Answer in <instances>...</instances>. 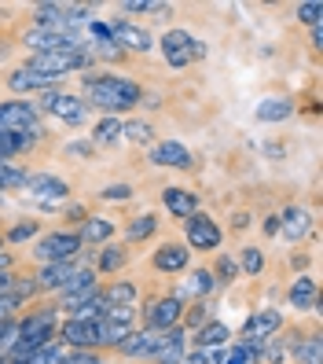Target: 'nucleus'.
<instances>
[{
	"mask_svg": "<svg viewBox=\"0 0 323 364\" xmlns=\"http://www.w3.org/2000/svg\"><path fill=\"white\" fill-rule=\"evenodd\" d=\"M81 100L89 111H99L103 118H121L143 103V85L114 70H89L81 74Z\"/></svg>",
	"mask_w": 323,
	"mask_h": 364,
	"instance_id": "1",
	"label": "nucleus"
},
{
	"mask_svg": "<svg viewBox=\"0 0 323 364\" xmlns=\"http://www.w3.org/2000/svg\"><path fill=\"white\" fill-rule=\"evenodd\" d=\"M33 107H37L40 114H48V118H59L62 125H74V129L89 122V107H84V100L74 96V92H67V89H48V92H40Z\"/></svg>",
	"mask_w": 323,
	"mask_h": 364,
	"instance_id": "2",
	"label": "nucleus"
},
{
	"mask_svg": "<svg viewBox=\"0 0 323 364\" xmlns=\"http://www.w3.org/2000/svg\"><path fill=\"white\" fill-rule=\"evenodd\" d=\"M81 250L84 247H81L77 228H55V232H48V235H40V240H37L33 258L40 265H48V262H74Z\"/></svg>",
	"mask_w": 323,
	"mask_h": 364,
	"instance_id": "3",
	"label": "nucleus"
},
{
	"mask_svg": "<svg viewBox=\"0 0 323 364\" xmlns=\"http://www.w3.org/2000/svg\"><path fill=\"white\" fill-rule=\"evenodd\" d=\"M184 298L177 294H165V298H147L143 302V328L147 331H169V328H180V316H184Z\"/></svg>",
	"mask_w": 323,
	"mask_h": 364,
	"instance_id": "4",
	"label": "nucleus"
},
{
	"mask_svg": "<svg viewBox=\"0 0 323 364\" xmlns=\"http://www.w3.org/2000/svg\"><path fill=\"white\" fill-rule=\"evenodd\" d=\"M96 291H99V272H96L92 265H84V269L77 265V269L70 272V280L62 284V291L55 294V298H59V309H70V313H74L81 302H89Z\"/></svg>",
	"mask_w": 323,
	"mask_h": 364,
	"instance_id": "5",
	"label": "nucleus"
},
{
	"mask_svg": "<svg viewBox=\"0 0 323 364\" xmlns=\"http://www.w3.org/2000/svg\"><path fill=\"white\" fill-rule=\"evenodd\" d=\"M23 45L30 48V55H40V52H84L89 45L77 37V33H59V30H26L23 33Z\"/></svg>",
	"mask_w": 323,
	"mask_h": 364,
	"instance_id": "6",
	"label": "nucleus"
},
{
	"mask_svg": "<svg viewBox=\"0 0 323 364\" xmlns=\"http://www.w3.org/2000/svg\"><path fill=\"white\" fill-rule=\"evenodd\" d=\"M26 191L45 210H62L67 199H70V184L62 177H55V173H30L26 177Z\"/></svg>",
	"mask_w": 323,
	"mask_h": 364,
	"instance_id": "7",
	"label": "nucleus"
},
{
	"mask_svg": "<svg viewBox=\"0 0 323 364\" xmlns=\"http://www.w3.org/2000/svg\"><path fill=\"white\" fill-rule=\"evenodd\" d=\"M184 235H187V250H202V254H209V250H217L221 247V240H224V232H221V225L209 218V213H191V218L184 221Z\"/></svg>",
	"mask_w": 323,
	"mask_h": 364,
	"instance_id": "8",
	"label": "nucleus"
},
{
	"mask_svg": "<svg viewBox=\"0 0 323 364\" xmlns=\"http://www.w3.org/2000/svg\"><path fill=\"white\" fill-rule=\"evenodd\" d=\"M4 85H8V92L15 100H26V96H40V92H48V89H59L62 77H48V74H37L30 67H15L4 74Z\"/></svg>",
	"mask_w": 323,
	"mask_h": 364,
	"instance_id": "9",
	"label": "nucleus"
},
{
	"mask_svg": "<svg viewBox=\"0 0 323 364\" xmlns=\"http://www.w3.org/2000/svg\"><path fill=\"white\" fill-rule=\"evenodd\" d=\"M111 37H114V45L128 55H150L158 48V41L150 37L143 26H136V23H125V18H111Z\"/></svg>",
	"mask_w": 323,
	"mask_h": 364,
	"instance_id": "10",
	"label": "nucleus"
},
{
	"mask_svg": "<svg viewBox=\"0 0 323 364\" xmlns=\"http://www.w3.org/2000/svg\"><path fill=\"white\" fill-rule=\"evenodd\" d=\"M55 338L67 350H99V320H74V316H67L59 324Z\"/></svg>",
	"mask_w": 323,
	"mask_h": 364,
	"instance_id": "11",
	"label": "nucleus"
},
{
	"mask_svg": "<svg viewBox=\"0 0 323 364\" xmlns=\"http://www.w3.org/2000/svg\"><path fill=\"white\" fill-rule=\"evenodd\" d=\"M40 125V111L33 107V100H0V129L11 133H26Z\"/></svg>",
	"mask_w": 323,
	"mask_h": 364,
	"instance_id": "12",
	"label": "nucleus"
},
{
	"mask_svg": "<svg viewBox=\"0 0 323 364\" xmlns=\"http://www.w3.org/2000/svg\"><path fill=\"white\" fill-rule=\"evenodd\" d=\"M187 265H191V250H187V243H162L155 254H150V269L155 272H162V276H180V272H187Z\"/></svg>",
	"mask_w": 323,
	"mask_h": 364,
	"instance_id": "13",
	"label": "nucleus"
},
{
	"mask_svg": "<svg viewBox=\"0 0 323 364\" xmlns=\"http://www.w3.org/2000/svg\"><path fill=\"white\" fill-rule=\"evenodd\" d=\"M275 331H283V313H279V309H257L239 328V342H265Z\"/></svg>",
	"mask_w": 323,
	"mask_h": 364,
	"instance_id": "14",
	"label": "nucleus"
},
{
	"mask_svg": "<svg viewBox=\"0 0 323 364\" xmlns=\"http://www.w3.org/2000/svg\"><path fill=\"white\" fill-rule=\"evenodd\" d=\"M147 155H150V162L162 166V169H191V166H195V155H191L180 140H155Z\"/></svg>",
	"mask_w": 323,
	"mask_h": 364,
	"instance_id": "15",
	"label": "nucleus"
},
{
	"mask_svg": "<svg viewBox=\"0 0 323 364\" xmlns=\"http://www.w3.org/2000/svg\"><path fill=\"white\" fill-rule=\"evenodd\" d=\"M158 48L165 55V67L169 70H187L191 67V33L187 30H169L158 41Z\"/></svg>",
	"mask_w": 323,
	"mask_h": 364,
	"instance_id": "16",
	"label": "nucleus"
},
{
	"mask_svg": "<svg viewBox=\"0 0 323 364\" xmlns=\"http://www.w3.org/2000/svg\"><path fill=\"white\" fill-rule=\"evenodd\" d=\"M48 136L45 125H37V129H26V133H11V129H0V159H18L33 151V144H40Z\"/></svg>",
	"mask_w": 323,
	"mask_h": 364,
	"instance_id": "17",
	"label": "nucleus"
},
{
	"mask_svg": "<svg viewBox=\"0 0 323 364\" xmlns=\"http://www.w3.org/2000/svg\"><path fill=\"white\" fill-rule=\"evenodd\" d=\"M187 353V331L184 328H169L158 338V350L150 353V364H180Z\"/></svg>",
	"mask_w": 323,
	"mask_h": 364,
	"instance_id": "18",
	"label": "nucleus"
},
{
	"mask_svg": "<svg viewBox=\"0 0 323 364\" xmlns=\"http://www.w3.org/2000/svg\"><path fill=\"white\" fill-rule=\"evenodd\" d=\"M162 203H165V210L173 213L177 221H187L191 213H199V196L191 188H180V184L162 188Z\"/></svg>",
	"mask_w": 323,
	"mask_h": 364,
	"instance_id": "19",
	"label": "nucleus"
},
{
	"mask_svg": "<svg viewBox=\"0 0 323 364\" xmlns=\"http://www.w3.org/2000/svg\"><path fill=\"white\" fill-rule=\"evenodd\" d=\"M77 269V262H48V265H40L37 276H33V284H37V294L40 291H48V294H59L62 284L70 280V272Z\"/></svg>",
	"mask_w": 323,
	"mask_h": 364,
	"instance_id": "20",
	"label": "nucleus"
},
{
	"mask_svg": "<svg viewBox=\"0 0 323 364\" xmlns=\"http://www.w3.org/2000/svg\"><path fill=\"white\" fill-rule=\"evenodd\" d=\"M279 232H283L290 243H301L312 232V213L305 206H287L283 213H279Z\"/></svg>",
	"mask_w": 323,
	"mask_h": 364,
	"instance_id": "21",
	"label": "nucleus"
},
{
	"mask_svg": "<svg viewBox=\"0 0 323 364\" xmlns=\"http://www.w3.org/2000/svg\"><path fill=\"white\" fill-rule=\"evenodd\" d=\"M158 338H162V331H147V328H140V331H133V335L121 342L118 353L128 357V360H150V353L158 350Z\"/></svg>",
	"mask_w": 323,
	"mask_h": 364,
	"instance_id": "22",
	"label": "nucleus"
},
{
	"mask_svg": "<svg viewBox=\"0 0 323 364\" xmlns=\"http://www.w3.org/2000/svg\"><path fill=\"white\" fill-rule=\"evenodd\" d=\"M287 302L294 309H319V284L312 280V276H297V280L287 287Z\"/></svg>",
	"mask_w": 323,
	"mask_h": 364,
	"instance_id": "23",
	"label": "nucleus"
},
{
	"mask_svg": "<svg viewBox=\"0 0 323 364\" xmlns=\"http://www.w3.org/2000/svg\"><path fill=\"white\" fill-rule=\"evenodd\" d=\"M77 235H81V247H99V243H111L114 235V221L111 218H96L89 213L81 225H77Z\"/></svg>",
	"mask_w": 323,
	"mask_h": 364,
	"instance_id": "24",
	"label": "nucleus"
},
{
	"mask_svg": "<svg viewBox=\"0 0 323 364\" xmlns=\"http://www.w3.org/2000/svg\"><path fill=\"white\" fill-rule=\"evenodd\" d=\"M128 258H133V250H128V243H103L99 258H96V272L99 276H114L128 265Z\"/></svg>",
	"mask_w": 323,
	"mask_h": 364,
	"instance_id": "25",
	"label": "nucleus"
},
{
	"mask_svg": "<svg viewBox=\"0 0 323 364\" xmlns=\"http://www.w3.org/2000/svg\"><path fill=\"white\" fill-rule=\"evenodd\" d=\"M136 331V320H111V316H99V350H118L121 342Z\"/></svg>",
	"mask_w": 323,
	"mask_h": 364,
	"instance_id": "26",
	"label": "nucleus"
},
{
	"mask_svg": "<svg viewBox=\"0 0 323 364\" xmlns=\"http://www.w3.org/2000/svg\"><path fill=\"white\" fill-rule=\"evenodd\" d=\"M213 291H217V280H213V272H209V269H195V272H191L187 280L180 284L177 298H184V302H187V298H199V302H206Z\"/></svg>",
	"mask_w": 323,
	"mask_h": 364,
	"instance_id": "27",
	"label": "nucleus"
},
{
	"mask_svg": "<svg viewBox=\"0 0 323 364\" xmlns=\"http://www.w3.org/2000/svg\"><path fill=\"white\" fill-rule=\"evenodd\" d=\"M228 338H231L228 324H221V320H206V324L195 331V346L199 350H224Z\"/></svg>",
	"mask_w": 323,
	"mask_h": 364,
	"instance_id": "28",
	"label": "nucleus"
},
{
	"mask_svg": "<svg viewBox=\"0 0 323 364\" xmlns=\"http://www.w3.org/2000/svg\"><path fill=\"white\" fill-rule=\"evenodd\" d=\"M290 357H294L297 364H323V335H319V331L301 335V338L294 342Z\"/></svg>",
	"mask_w": 323,
	"mask_h": 364,
	"instance_id": "29",
	"label": "nucleus"
},
{
	"mask_svg": "<svg viewBox=\"0 0 323 364\" xmlns=\"http://www.w3.org/2000/svg\"><path fill=\"white\" fill-rule=\"evenodd\" d=\"M121 140L150 147V144H155V125L143 122V118H121Z\"/></svg>",
	"mask_w": 323,
	"mask_h": 364,
	"instance_id": "30",
	"label": "nucleus"
},
{
	"mask_svg": "<svg viewBox=\"0 0 323 364\" xmlns=\"http://www.w3.org/2000/svg\"><path fill=\"white\" fill-rule=\"evenodd\" d=\"M155 232H158V213L147 210V213H136V218L125 225V240H128V243H143V240H150Z\"/></svg>",
	"mask_w": 323,
	"mask_h": 364,
	"instance_id": "31",
	"label": "nucleus"
},
{
	"mask_svg": "<svg viewBox=\"0 0 323 364\" xmlns=\"http://www.w3.org/2000/svg\"><path fill=\"white\" fill-rule=\"evenodd\" d=\"M96 147H114L121 144V118H99L92 125V136H89Z\"/></svg>",
	"mask_w": 323,
	"mask_h": 364,
	"instance_id": "32",
	"label": "nucleus"
},
{
	"mask_svg": "<svg viewBox=\"0 0 323 364\" xmlns=\"http://www.w3.org/2000/svg\"><path fill=\"white\" fill-rule=\"evenodd\" d=\"M294 114V103L283 96H272L265 103H257V122H287Z\"/></svg>",
	"mask_w": 323,
	"mask_h": 364,
	"instance_id": "33",
	"label": "nucleus"
},
{
	"mask_svg": "<svg viewBox=\"0 0 323 364\" xmlns=\"http://www.w3.org/2000/svg\"><path fill=\"white\" fill-rule=\"evenodd\" d=\"M99 294L106 298V306H133L136 302V284L133 280H114V284L99 287Z\"/></svg>",
	"mask_w": 323,
	"mask_h": 364,
	"instance_id": "34",
	"label": "nucleus"
},
{
	"mask_svg": "<svg viewBox=\"0 0 323 364\" xmlns=\"http://www.w3.org/2000/svg\"><path fill=\"white\" fill-rule=\"evenodd\" d=\"M118 11L125 15H155V18H169V4H162V0H121Z\"/></svg>",
	"mask_w": 323,
	"mask_h": 364,
	"instance_id": "35",
	"label": "nucleus"
},
{
	"mask_svg": "<svg viewBox=\"0 0 323 364\" xmlns=\"http://www.w3.org/2000/svg\"><path fill=\"white\" fill-rule=\"evenodd\" d=\"M67 360V346H62L59 338H52V342H45V346H37L23 364H62Z\"/></svg>",
	"mask_w": 323,
	"mask_h": 364,
	"instance_id": "36",
	"label": "nucleus"
},
{
	"mask_svg": "<svg viewBox=\"0 0 323 364\" xmlns=\"http://www.w3.org/2000/svg\"><path fill=\"white\" fill-rule=\"evenodd\" d=\"M209 272L217 284H231V280H239V262H235L231 254H217V262H213Z\"/></svg>",
	"mask_w": 323,
	"mask_h": 364,
	"instance_id": "37",
	"label": "nucleus"
},
{
	"mask_svg": "<svg viewBox=\"0 0 323 364\" xmlns=\"http://www.w3.org/2000/svg\"><path fill=\"white\" fill-rule=\"evenodd\" d=\"M239 269L246 276H261L265 272V250L261 247H243L239 250Z\"/></svg>",
	"mask_w": 323,
	"mask_h": 364,
	"instance_id": "38",
	"label": "nucleus"
},
{
	"mask_svg": "<svg viewBox=\"0 0 323 364\" xmlns=\"http://www.w3.org/2000/svg\"><path fill=\"white\" fill-rule=\"evenodd\" d=\"M33 235H40V225L37 221H18V225H11L4 235H0V240H4V243H26V240H33Z\"/></svg>",
	"mask_w": 323,
	"mask_h": 364,
	"instance_id": "39",
	"label": "nucleus"
},
{
	"mask_svg": "<svg viewBox=\"0 0 323 364\" xmlns=\"http://www.w3.org/2000/svg\"><path fill=\"white\" fill-rule=\"evenodd\" d=\"M103 309H106V298L96 291V294L89 298V302H81L70 316H74V320H99V316H103Z\"/></svg>",
	"mask_w": 323,
	"mask_h": 364,
	"instance_id": "40",
	"label": "nucleus"
},
{
	"mask_svg": "<svg viewBox=\"0 0 323 364\" xmlns=\"http://www.w3.org/2000/svg\"><path fill=\"white\" fill-rule=\"evenodd\" d=\"M297 23H305V26H319L323 23V4L319 0H301L297 4Z\"/></svg>",
	"mask_w": 323,
	"mask_h": 364,
	"instance_id": "41",
	"label": "nucleus"
},
{
	"mask_svg": "<svg viewBox=\"0 0 323 364\" xmlns=\"http://www.w3.org/2000/svg\"><path fill=\"white\" fill-rule=\"evenodd\" d=\"M206 320H209V306L206 302H195V306H191V309H184V316H180V328L187 331V328H202L206 324Z\"/></svg>",
	"mask_w": 323,
	"mask_h": 364,
	"instance_id": "42",
	"label": "nucleus"
},
{
	"mask_svg": "<svg viewBox=\"0 0 323 364\" xmlns=\"http://www.w3.org/2000/svg\"><path fill=\"white\" fill-rule=\"evenodd\" d=\"M180 364H224V350H187Z\"/></svg>",
	"mask_w": 323,
	"mask_h": 364,
	"instance_id": "43",
	"label": "nucleus"
},
{
	"mask_svg": "<svg viewBox=\"0 0 323 364\" xmlns=\"http://www.w3.org/2000/svg\"><path fill=\"white\" fill-rule=\"evenodd\" d=\"M62 155H67V159H92L96 155V144L92 140H74V144L62 147Z\"/></svg>",
	"mask_w": 323,
	"mask_h": 364,
	"instance_id": "44",
	"label": "nucleus"
},
{
	"mask_svg": "<svg viewBox=\"0 0 323 364\" xmlns=\"http://www.w3.org/2000/svg\"><path fill=\"white\" fill-rule=\"evenodd\" d=\"M62 364H103V353L99 350H67Z\"/></svg>",
	"mask_w": 323,
	"mask_h": 364,
	"instance_id": "45",
	"label": "nucleus"
},
{
	"mask_svg": "<svg viewBox=\"0 0 323 364\" xmlns=\"http://www.w3.org/2000/svg\"><path fill=\"white\" fill-rule=\"evenodd\" d=\"M99 196H103L106 203H125V199H133V188H128V184H106Z\"/></svg>",
	"mask_w": 323,
	"mask_h": 364,
	"instance_id": "46",
	"label": "nucleus"
},
{
	"mask_svg": "<svg viewBox=\"0 0 323 364\" xmlns=\"http://www.w3.org/2000/svg\"><path fill=\"white\" fill-rule=\"evenodd\" d=\"M224 364H257V357H253V350H250V346H243V342H239L235 350H228V353H224Z\"/></svg>",
	"mask_w": 323,
	"mask_h": 364,
	"instance_id": "47",
	"label": "nucleus"
},
{
	"mask_svg": "<svg viewBox=\"0 0 323 364\" xmlns=\"http://www.w3.org/2000/svg\"><path fill=\"white\" fill-rule=\"evenodd\" d=\"M261 232L268 235V240H272V235H279V213H268V218L261 221Z\"/></svg>",
	"mask_w": 323,
	"mask_h": 364,
	"instance_id": "48",
	"label": "nucleus"
},
{
	"mask_svg": "<svg viewBox=\"0 0 323 364\" xmlns=\"http://www.w3.org/2000/svg\"><path fill=\"white\" fill-rule=\"evenodd\" d=\"M209 55V48H206V41H199V37H191V63L195 59H206Z\"/></svg>",
	"mask_w": 323,
	"mask_h": 364,
	"instance_id": "49",
	"label": "nucleus"
},
{
	"mask_svg": "<svg viewBox=\"0 0 323 364\" xmlns=\"http://www.w3.org/2000/svg\"><path fill=\"white\" fill-rule=\"evenodd\" d=\"M62 213H67V218H70V221H74V225H81V221H84V218H89V213H84V210H81V206H62Z\"/></svg>",
	"mask_w": 323,
	"mask_h": 364,
	"instance_id": "50",
	"label": "nucleus"
},
{
	"mask_svg": "<svg viewBox=\"0 0 323 364\" xmlns=\"http://www.w3.org/2000/svg\"><path fill=\"white\" fill-rule=\"evenodd\" d=\"M312 48H316V52L323 48V23H319V26H312Z\"/></svg>",
	"mask_w": 323,
	"mask_h": 364,
	"instance_id": "51",
	"label": "nucleus"
},
{
	"mask_svg": "<svg viewBox=\"0 0 323 364\" xmlns=\"http://www.w3.org/2000/svg\"><path fill=\"white\" fill-rule=\"evenodd\" d=\"M0 364H8V357H0Z\"/></svg>",
	"mask_w": 323,
	"mask_h": 364,
	"instance_id": "52",
	"label": "nucleus"
}]
</instances>
